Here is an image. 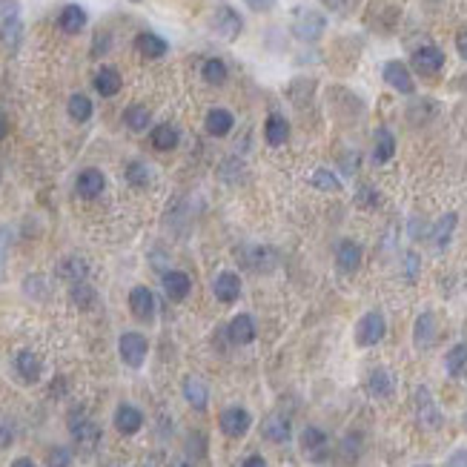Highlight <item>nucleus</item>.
I'll list each match as a JSON object with an SVG mask.
<instances>
[{"label": "nucleus", "instance_id": "1", "mask_svg": "<svg viewBox=\"0 0 467 467\" xmlns=\"http://www.w3.org/2000/svg\"><path fill=\"white\" fill-rule=\"evenodd\" d=\"M387 333V322L381 313H367L356 327V344L358 347H375Z\"/></svg>", "mask_w": 467, "mask_h": 467}, {"label": "nucleus", "instance_id": "2", "mask_svg": "<svg viewBox=\"0 0 467 467\" xmlns=\"http://www.w3.org/2000/svg\"><path fill=\"white\" fill-rule=\"evenodd\" d=\"M218 424H221V433H224V436L241 439V436H247V430L253 427V416H250L244 407H226V410L221 413Z\"/></svg>", "mask_w": 467, "mask_h": 467}, {"label": "nucleus", "instance_id": "3", "mask_svg": "<svg viewBox=\"0 0 467 467\" xmlns=\"http://www.w3.org/2000/svg\"><path fill=\"white\" fill-rule=\"evenodd\" d=\"M118 350H121L123 364L141 367L143 358H146V353H149V344H146V339H143L141 333H123L121 341H118Z\"/></svg>", "mask_w": 467, "mask_h": 467}, {"label": "nucleus", "instance_id": "4", "mask_svg": "<svg viewBox=\"0 0 467 467\" xmlns=\"http://www.w3.org/2000/svg\"><path fill=\"white\" fill-rule=\"evenodd\" d=\"M212 29H215L221 38H226V40H236V38L241 35V29H244V21H241V15L232 9V6H221V9L212 15Z\"/></svg>", "mask_w": 467, "mask_h": 467}, {"label": "nucleus", "instance_id": "5", "mask_svg": "<svg viewBox=\"0 0 467 467\" xmlns=\"http://www.w3.org/2000/svg\"><path fill=\"white\" fill-rule=\"evenodd\" d=\"M416 416H419L422 427H427V430L441 427V413H439V407H436V402H433L427 387H419V390H416Z\"/></svg>", "mask_w": 467, "mask_h": 467}, {"label": "nucleus", "instance_id": "6", "mask_svg": "<svg viewBox=\"0 0 467 467\" xmlns=\"http://www.w3.org/2000/svg\"><path fill=\"white\" fill-rule=\"evenodd\" d=\"M261 433H264L267 441H273V444H284V441L290 439V433H292V422H290L287 413L275 410V413H270V416L264 419Z\"/></svg>", "mask_w": 467, "mask_h": 467}, {"label": "nucleus", "instance_id": "7", "mask_svg": "<svg viewBox=\"0 0 467 467\" xmlns=\"http://www.w3.org/2000/svg\"><path fill=\"white\" fill-rule=\"evenodd\" d=\"M324 26H327L324 15H319V12H298V18L292 23V32L301 40H316V38H322Z\"/></svg>", "mask_w": 467, "mask_h": 467}, {"label": "nucleus", "instance_id": "8", "mask_svg": "<svg viewBox=\"0 0 467 467\" xmlns=\"http://www.w3.org/2000/svg\"><path fill=\"white\" fill-rule=\"evenodd\" d=\"M384 81L390 84L393 89L405 92V95H413V89H416L413 75H410V69H407L402 60H390V63L384 66Z\"/></svg>", "mask_w": 467, "mask_h": 467}, {"label": "nucleus", "instance_id": "9", "mask_svg": "<svg viewBox=\"0 0 467 467\" xmlns=\"http://www.w3.org/2000/svg\"><path fill=\"white\" fill-rule=\"evenodd\" d=\"M444 66V52L439 46H422L413 52V69L419 75H436Z\"/></svg>", "mask_w": 467, "mask_h": 467}, {"label": "nucleus", "instance_id": "10", "mask_svg": "<svg viewBox=\"0 0 467 467\" xmlns=\"http://www.w3.org/2000/svg\"><path fill=\"white\" fill-rule=\"evenodd\" d=\"M367 390H370V396H375V399H390V396L396 393V378H393V373L387 370V367H375V370L370 373V378H367Z\"/></svg>", "mask_w": 467, "mask_h": 467}, {"label": "nucleus", "instance_id": "11", "mask_svg": "<svg viewBox=\"0 0 467 467\" xmlns=\"http://www.w3.org/2000/svg\"><path fill=\"white\" fill-rule=\"evenodd\" d=\"M212 290H215V298L224 301V304H232L238 295H241V278L236 273H218L215 281H212Z\"/></svg>", "mask_w": 467, "mask_h": 467}, {"label": "nucleus", "instance_id": "12", "mask_svg": "<svg viewBox=\"0 0 467 467\" xmlns=\"http://www.w3.org/2000/svg\"><path fill=\"white\" fill-rule=\"evenodd\" d=\"M238 258H241L250 270H258V273H264V270H270V267L275 264V253L267 250V247H261V244H250V247L238 250Z\"/></svg>", "mask_w": 467, "mask_h": 467}, {"label": "nucleus", "instance_id": "13", "mask_svg": "<svg viewBox=\"0 0 467 467\" xmlns=\"http://www.w3.org/2000/svg\"><path fill=\"white\" fill-rule=\"evenodd\" d=\"M226 336H229L232 344H250V341H256V322H253V316L250 313L236 316V319L229 322V327H226Z\"/></svg>", "mask_w": 467, "mask_h": 467}, {"label": "nucleus", "instance_id": "14", "mask_svg": "<svg viewBox=\"0 0 467 467\" xmlns=\"http://www.w3.org/2000/svg\"><path fill=\"white\" fill-rule=\"evenodd\" d=\"M161 284H164L167 298H172V301H184V298L189 295V290H192L189 275H187V273H181V270H170V273H164Z\"/></svg>", "mask_w": 467, "mask_h": 467}, {"label": "nucleus", "instance_id": "15", "mask_svg": "<svg viewBox=\"0 0 467 467\" xmlns=\"http://www.w3.org/2000/svg\"><path fill=\"white\" fill-rule=\"evenodd\" d=\"M129 309L141 319V322H149L152 316H155V295H152V290H146V287H135L132 292H129Z\"/></svg>", "mask_w": 467, "mask_h": 467}, {"label": "nucleus", "instance_id": "16", "mask_svg": "<svg viewBox=\"0 0 467 467\" xmlns=\"http://www.w3.org/2000/svg\"><path fill=\"white\" fill-rule=\"evenodd\" d=\"M104 187H106V178H104L101 170H84L81 175H77V184H75V189L81 198H98L104 192Z\"/></svg>", "mask_w": 467, "mask_h": 467}, {"label": "nucleus", "instance_id": "17", "mask_svg": "<svg viewBox=\"0 0 467 467\" xmlns=\"http://www.w3.org/2000/svg\"><path fill=\"white\" fill-rule=\"evenodd\" d=\"M15 370H18V375H21L26 384H35V381L40 378V373H43V364H40V358H38L32 350H21V353L15 356Z\"/></svg>", "mask_w": 467, "mask_h": 467}, {"label": "nucleus", "instance_id": "18", "mask_svg": "<svg viewBox=\"0 0 467 467\" xmlns=\"http://www.w3.org/2000/svg\"><path fill=\"white\" fill-rule=\"evenodd\" d=\"M115 427H118V433L132 436V433H138L143 427V413L138 407H132V405H121L115 410Z\"/></svg>", "mask_w": 467, "mask_h": 467}, {"label": "nucleus", "instance_id": "19", "mask_svg": "<svg viewBox=\"0 0 467 467\" xmlns=\"http://www.w3.org/2000/svg\"><path fill=\"white\" fill-rule=\"evenodd\" d=\"M336 264H339L341 273H356L361 267V247L356 241L344 238L339 244V250H336Z\"/></svg>", "mask_w": 467, "mask_h": 467}, {"label": "nucleus", "instance_id": "20", "mask_svg": "<svg viewBox=\"0 0 467 467\" xmlns=\"http://www.w3.org/2000/svg\"><path fill=\"white\" fill-rule=\"evenodd\" d=\"M184 399L195 407V410H207L209 405V390H207V384L195 375H187L184 378Z\"/></svg>", "mask_w": 467, "mask_h": 467}, {"label": "nucleus", "instance_id": "21", "mask_svg": "<svg viewBox=\"0 0 467 467\" xmlns=\"http://www.w3.org/2000/svg\"><path fill=\"white\" fill-rule=\"evenodd\" d=\"M204 126L212 138H224L232 132V126H236V118H232V112H226V109H209Z\"/></svg>", "mask_w": 467, "mask_h": 467}, {"label": "nucleus", "instance_id": "22", "mask_svg": "<svg viewBox=\"0 0 467 467\" xmlns=\"http://www.w3.org/2000/svg\"><path fill=\"white\" fill-rule=\"evenodd\" d=\"M413 339H416V347H419V350H427V347L436 341V316H433V313H422V316L416 319Z\"/></svg>", "mask_w": 467, "mask_h": 467}, {"label": "nucleus", "instance_id": "23", "mask_svg": "<svg viewBox=\"0 0 467 467\" xmlns=\"http://www.w3.org/2000/svg\"><path fill=\"white\" fill-rule=\"evenodd\" d=\"M264 138H267L270 146H284L287 138H290V123L281 115H270L264 121Z\"/></svg>", "mask_w": 467, "mask_h": 467}, {"label": "nucleus", "instance_id": "24", "mask_svg": "<svg viewBox=\"0 0 467 467\" xmlns=\"http://www.w3.org/2000/svg\"><path fill=\"white\" fill-rule=\"evenodd\" d=\"M121 75H118V69H112V66H104L98 75H95V89L104 95V98H112V95H118L121 92Z\"/></svg>", "mask_w": 467, "mask_h": 467}, {"label": "nucleus", "instance_id": "25", "mask_svg": "<svg viewBox=\"0 0 467 467\" xmlns=\"http://www.w3.org/2000/svg\"><path fill=\"white\" fill-rule=\"evenodd\" d=\"M135 46H138V52H141L143 57H164V55H167V49H170L164 38L152 35V32H141V35H138V40H135Z\"/></svg>", "mask_w": 467, "mask_h": 467}, {"label": "nucleus", "instance_id": "26", "mask_svg": "<svg viewBox=\"0 0 467 467\" xmlns=\"http://www.w3.org/2000/svg\"><path fill=\"white\" fill-rule=\"evenodd\" d=\"M456 221H458L456 212H447L436 221V226H433V247L436 250H447V244L453 238V229H456Z\"/></svg>", "mask_w": 467, "mask_h": 467}, {"label": "nucleus", "instance_id": "27", "mask_svg": "<svg viewBox=\"0 0 467 467\" xmlns=\"http://www.w3.org/2000/svg\"><path fill=\"white\" fill-rule=\"evenodd\" d=\"M57 23H60V29L66 32V35H77L84 26H87V12L81 9V6H66L63 12H60V18H57Z\"/></svg>", "mask_w": 467, "mask_h": 467}, {"label": "nucleus", "instance_id": "28", "mask_svg": "<svg viewBox=\"0 0 467 467\" xmlns=\"http://www.w3.org/2000/svg\"><path fill=\"white\" fill-rule=\"evenodd\" d=\"M393 152H396V138L390 129H378L375 132V149H373V158L375 164H387L393 158Z\"/></svg>", "mask_w": 467, "mask_h": 467}, {"label": "nucleus", "instance_id": "29", "mask_svg": "<svg viewBox=\"0 0 467 467\" xmlns=\"http://www.w3.org/2000/svg\"><path fill=\"white\" fill-rule=\"evenodd\" d=\"M18 32V4L15 0H0V38H12Z\"/></svg>", "mask_w": 467, "mask_h": 467}, {"label": "nucleus", "instance_id": "30", "mask_svg": "<svg viewBox=\"0 0 467 467\" xmlns=\"http://www.w3.org/2000/svg\"><path fill=\"white\" fill-rule=\"evenodd\" d=\"M301 447H304L309 456H316V461H322V456H324V450H327V436H324V430L307 427L304 436H301Z\"/></svg>", "mask_w": 467, "mask_h": 467}, {"label": "nucleus", "instance_id": "31", "mask_svg": "<svg viewBox=\"0 0 467 467\" xmlns=\"http://www.w3.org/2000/svg\"><path fill=\"white\" fill-rule=\"evenodd\" d=\"M152 146H155V149H161V152L175 149V146H178V129L170 126V123L155 126V129H152Z\"/></svg>", "mask_w": 467, "mask_h": 467}, {"label": "nucleus", "instance_id": "32", "mask_svg": "<svg viewBox=\"0 0 467 467\" xmlns=\"http://www.w3.org/2000/svg\"><path fill=\"white\" fill-rule=\"evenodd\" d=\"M69 115H72V121H77V123H84V121H89L92 118V101L87 98V95H72L69 98Z\"/></svg>", "mask_w": 467, "mask_h": 467}, {"label": "nucleus", "instance_id": "33", "mask_svg": "<svg viewBox=\"0 0 467 467\" xmlns=\"http://www.w3.org/2000/svg\"><path fill=\"white\" fill-rule=\"evenodd\" d=\"M444 367H447L450 375H461V373L467 370V344H456V347L447 353Z\"/></svg>", "mask_w": 467, "mask_h": 467}, {"label": "nucleus", "instance_id": "34", "mask_svg": "<svg viewBox=\"0 0 467 467\" xmlns=\"http://www.w3.org/2000/svg\"><path fill=\"white\" fill-rule=\"evenodd\" d=\"M309 184H313L316 189H322V192H341V181L330 170H316L313 175H309Z\"/></svg>", "mask_w": 467, "mask_h": 467}, {"label": "nucleus", "instance_id": "35", "mask_svg": "<svg viewBox=\"0 0 467 467\" xmlns=\"http://www.w3.org/2000/svg\"><path fill=\"white\" fill-rule=\"evenodd\" d=\"M201 75H204V81H207V84L218 87V84H224V81H226V66H224V60H221V57H209V60L204 63Z\"/></svg>", "mask_w": 467, "mask_h": 467}, {"label": "nucleus", "instance_id": "36", "mask_svg": "<svg viewBox=\"0 0 467 467\" xmlns=\"http://www.w3.org/2000/svg\"><path fill=\"white\" fill-rule=\"evenodd\" d=\"M72 436L81 441V444L92 447V444L98 441V427H95L89 419H84V422H75V419H72Z\"/></svg>", "mask_w": 467, "mask_h": 467}, {"label": "nucleus", "instance_id": "37", "mask_svg": "<svg viewBox=\"0 0 467 467\" xmlns=\"http://www.w3.org/2000/svg\"><path fill=\"white\" fill-rule=\"evenodd\" d=\"M123 121H126V126H129L132 132H143V129L149 126V109H146V106H129V109L123 112Z\"/></svg>", "mask_w": 467, "mask_h": 467}, {"label": "nucleus", "instance_id": "38", "mask_svg": "<svg viewBox=\"0 0 467 467\" xmlns=\"http://www.w3.org/2000/svg\"><path fill=\"white\" fill-rule=\"evenodd\" d=\"M63 278H69V281H81L84 275H87V261L84 258H66L63 264H60V270H57Z\"/></svg>", "mask_w": 467, "mask_h": 467}, {"label": "nucleus", "instance_id": "39", "mask_svg": "<svg viewBox=\"0 0 467 467\" xmlns=\"http://www.w3.org/2000/svg\"><path fill=\"white\" fill-rule=\"evenodd\" d=\"M126 181L135 184V187H146V184H149V170H146V164L132 161V164L126 167Z\"/></svg>", "mask_w": 467, "mask_h": 467}, {"label": "nucleus", "instance_id": "40", "mask_svg": "<svg viewBox=\"0 0 467 467\" xmlns=\"http://www.w3.org/2000/svg\"><path fill=\"white\" fill-rule=\"evenodd\" d=\"M9 244H12V229L0 226V281L6 275V258H9Z\"/></svg>", "mask_w": 467, "mask_h": 467}, {"label": "nucleus", "instance_id": "41", "mask_svg": "<svg viewBox=\"0 0 467 467\" xmlns=\"http://www.w3.org/2000/svg\"><path fill=\"white\" fill-rule=\"evenodd\" d=\"M72 298H75V304H77V307H89V304L95 301V290L77 281V284L72 287Z\"/></svg>", "mask_w": 467, "mask_h": 467}, {"label": "nucleus", "instance_id": "42", "mask_svg": "<svg viewBox=\"0 0 467 467\" xmlns=\"http://www.w3.org/2000/svg\"><path fill=\"white\" fill-rule=\"evenodd\" d=\"M46 464H49V467H69V464H72V450H69V447H52Z\"/></svg>", "mask_w": 467, "mask_h": 467}, {"label": "nucleus", "instance_id": "43", "mask_svg": "<svg viewBox=\"0 0 467 467\" xmlns=\"http://www.w3.org/2000/svg\"><path fill=\"white\" fill-rule=\"evenodd\" d=\"M419 267H422V258H419V253H405V281H416L419 278Z\"/></svg>", "mask_w": 467, "mask_h": 467}, {"label": "nucleus", "instance_id": "44", "mask_svg": "<svg viewBox=\"0 0 467 467\" xmlns=\"http://www.w3.org/2000/svg\"><path fill=\"white\" fill-rule=\"evenodd\" d=\"M356 204L373 209V207H378V192H375L373 187H358V192H356Z\"/></svg>", "mask_w": 467, "mask_h": 467}, {"label": "nucleus", "instance_id": "45", "mask_svg": "<svg viewBox=\"0 0 467 467\" xmlns=\"http://www.w3.org/2000/svg\"><path fill=\"white\" fill-rule=\"evenodd\" d=\"M244 4H247L250 9H256V12H267V9L275 6V0H244Z\"/></svg>", "mask_w": 467, "mask_h": 467}, {"label": "nucleus", "instance_id": "46", "mask_svg": "<svg viewBox=\"0 0 467 467\" xmlns=\"http://www.w3.org/2000/svg\"><path fill=\"white\" fill-rule=\"evenodd\" d=\"M447 467H467V453L461 450V453H456L453 458H450V464Z\"/></svg>", "mask_w": 467, "mask_h": 467}, {"label": "nucleus", "instance_id": "47", "mask_svg": "<svg viewBox=\"0 0 467 467\" xmlns=\"http://www.w3.org/2000/svg\"><path fill=\"white\" fill-rule=\"evenodd\" d=\"M456 46H458V55L467 60V32H461V35L456 38Z\"/></svg>", "mask_w": 467, "mask_h": 467}, {"label": "nucleus", "instance_id": "48", "mask_svg": "<svg viewBox=\"0 0 467 467\" xmlns=\"http://www.w3.org/2000/svg\"><path fill=\"white\" fill-rule=\"evenodd\" d=\"M9 441H12V430L6 424H0V447H6Z\"/></svg>", "mask_w": 467, "mask_h": 467}, {"label": "nucleus", "instance_id": "49", "mask_svg": "<svg viewBox=\"0 0 467 467\" xmlns=\"http://www.w3.org/2000/svg\"><path fill=\"white\" fill-rule=\"evenodd\" d=\"M241 467H267V461H264L261 456H250V458H244Z\"/></svg>", "mask_w": 467, "mask_h": 467}, {"label": "nucleus", "instance_id": "50", "mask_svg": "<svg viewBox=\"0 0 467 467\" xmlns=\"http://www.w3.org/2000/svg\"><path fill=\"white\" fill-rule=\"evenodd\" d=\"M6 132H9V121H6V115L0 112V141L6 138Z\"/></svg>", "mask_w": 467, "mask_h": 467}, {"label": "nucleus", "instance_id": "51", "mask_svg": "<svg viewBox=\"0 0 467 467\" xmlns=\"http://www.w3.org/2000/svg\"><path fill=\"white\" fill-rule=\"evenodd\" d=\"M12 467H35V461L32 458H15Z\"/></svg>", "mask_w": 467, "mask_h": 467}, {"label": "nucleus", "instance_id": "52", "mask_svg": "<svg viewBox=\"0 0 467 467\" xmlns=\"http://www.w3.org/2000/svg\"><path fill=\"white\" fill-rule=\"evenodd\" d=\"M170 467H192V461H187V458H175Z\"/></svg>", "mask_w": 467, "mask_h": 467}, {"label": "nucleus", "instance_id": "53", "mask_svg": "<svg viewBox=\"0 0 467 467\" xmlns=\"http://www.w3.org/2000/svg\"><path fill=\"white\" fill-rule=\"evenodd\" d=\"M327 4H330V6H336V9H339V6H344V0H327Z\"/></svg>", "mask_w": 467, "mask_h": 467}, {"label": "nucleus", "instance_id": "54", "mask_svg": "<svg viewBox=\"0 0 467 467\" xmlns=\"http://www.w3.org/2000/svg\"><path fill=\"white\" fill-rule=\"evenodd\" d=\"M419 467H427V464H419Z\"/></svg>", "mask_w": 467, "mask_h": 467}]
</instances>
